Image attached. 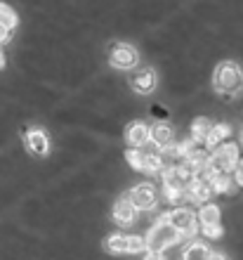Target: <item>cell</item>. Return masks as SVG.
Returning <instances> with one entry per match:
<instances>
[{
  "label": "cell",
  "instance_id": "cell-16",
  "mask_svg": "<svg viewBox=\"0 0 243 260\" xmlns=\"http://www.w3.org/2000/svg\"><path fill=\"white\" fill-rule=\"evenodd\" d=\"M125 158H128V164L135 168V171L144 173V168H147V151L142 149V147H130L128 151H125Z\"/></svg>",
  "mask_w": 243,
  "mask_h": 260
},
{
  "label": "cell",
  "instance_id": "cell-8",
  "mask_svg": "<svg viewBox=\"0 0 243 260\" xmlns=\"http://www.w3.org/2000/svg\"><path fill=\"white\" fill-rule=\"evenodd\" d=\"M156 83V71L149 67H142V69H135L132 74H130V88L135 90L137 95H149V92H154Z\"/></svg>",
  "mask_w": 243,
  "mask_h": 260
},
{
  "label": "cell",
  "instance_id": "cell-14",
  "mask_svg": "<svg viewBox=\"0 0 243 260\" xmlns=\"http://www.w3.org/2000/svg\"><path fill=\"white\" fill-rule=\"evenodd\" d=\"M229 133H231V128L227 123H217L210 128V133H208V137L203 140V144H205L208 149H215L217 144H222V140L229 137Z\"/></svg>",
  "mask_w": 243,
  "mask_h": 260
},
{
  "label": "cell",
  "instance_id": "cell-4",
  "mask_svg": "<svg viewBox=\"0 0 243 260\" xmlns=\"http://www.w3.org/2000/svg\"><path fill=\"white\" fill-rule=\"evenodd\" d=\"M104 248L109 253H142L147 248V241L142 237H132V234H114L104 241Z\"/></svg>",
  "mask_w": 243,
  "mask_h": 260
},
{
  "label": "cell",
  "instance_id": "cell-2",
  "mask_svg": "<svg viewBox=\"0 0 243 260\" xmlns=\"http://www.w3.org/2000/svg\"><path fill=\"white\" fill-rule=\"evenodd\" d=\"M182 239V234L177 232L175 227L168 222V218H161L147 234V248L149 251H165V248L175 246L177 241Z\"/></svg>",
  "mask_w": 243,
  "mask_h": 260
},
{
  "label": "cell",
  "instance_id": "cell-19",
  "mask_svg": "<svg viewBox=\"0 0 243 260\" xmlns=\"http://www.w3.org/2000/svg\"><path fill=\"white\" fill-rule=\"evenodd\" d=\"M210 128H213V123H210L208 118H196L194 123H191V137L198 140V142H203V140L208 137Z\"/></svg>",
  "mask_w": 243,
  "mask_h": 260
},
{
  "label": "cell",
  "instance_id": "cell-13",
  "mask_svg": "<svg viewBox=\"0 0 243 260\" xmlns=\"http://www.w3.org/2000/svg\"><path fill=\"white\" fill-rule=\"evenodd\" d=\"M172 137H175V130L170 128L168 123H156L154 128H151V135H149V140L158 147V149H163V147H168V144H172Z\"/></svg>",
  "mask_w": 243,
  "mask_h": 260
},
{
  "label": "cell",
  "instance_id": "cell-10",
  "mask_svg": "<svg viewBox=\"0 0 243 260\" xmlns=\"http://www.w3.org/2000/svg\"><path fill=\"white\" fill-rule=\"evenodd\" d=\"M210 197H213V187H210V180L194 178L189 185H187V199H191V201H196V204H205Z\"/></svg>",
  "mask_w": 243,
  "mask_h": 260
},
{
  "label": "cell",
  "instance_id": "cell-6",
  "mask_svg": "<svg viewBox=\"0 0 243 260\" xmlns=\"http://www.w3.org/2000/svg\"><path fill=\"white\" fill-rule=\"evenodd\" d=\"M128 199L130 204L135 206L137 211H149V208H154L156 206V189L154 185H149V182H140V185H135L132 189L128 192Z\"/></svg>",
  "mask_w": 243,
  "mask_h": 260
},
{
  "label": "cell",
  "instance_id": "cell-21",
  "mask_svg": "<svg viewBox=\"0 0 243 260\" xmlns=\"http://www.w3.org/2000/svg\"><path fill=\"white\" fill-rule=\"evenodd\" d=\"M201 230L208 239H220L222 237V222L220 225H201Z\"/></svg>",
  "mask_w": 243,
  "mask_h": 260
},
{
  "label": "cell",
  "instance_id": "cell-18",
  "mask_svg": "<svg viewBox=\"0 0 243 260\" xmlns=\"http://www.w3.org/2000/svg\"><path fill=\"white\" fill-rule=\"evenodd\" d=\"M210 187H213V194L231 192V175L229 173H215V175L210 178Z\"/></svg>",
  "mask_w": 243,
  "mask_h": 260
},
{
  "label": "cell",
  "instance_id": "cell-3",
  "mask_svg": "<svg viewBox=\"0 0 243 260\" xmlns=\"http://www.w3.org/2000/svg\"><path fill=\"white\" fill-rule=\"evenodd\" d=\"M238 164V144L236 142H222L217 144L213 154L208 156V166L215 173H229Z\"/></svg>",
  "mask_w": 243,
  "mask_h": 260
},
{
  "label": "cell",
  "instance_id": "cell-23",
  "mask_svg": "<svg viewBox=\"0 0 243 260\" xmlns=\"http://www.w3.org/2000/svg\"><path fill=\"white\" fill-rule=\"evenodd\" d=\"M144 260H165V255H163V251H149Z\"/></svg>",
  "mask_w": 243,
  "mask_h": 260
},
{
  "label": "cell",
  "instance_id": "cell-25",
  "mask_svg": "<svg viewBox=\"0 0 243 260\" xmlns=\"http://www.w3.org/2000/svg\"><path fill=\"white\" fill-rule=\"evenodd\" d=\"M5 67V55H3V50H0V69Z\"/></svg>",
  "mask_w": 243,
  "mask_h": 260
},
{
  "label": "cell",
  "instance_id": "cell-11",
  "mask_svg": "<svg viewBox=\"0 0 243 260\" xmlns=\"http://www.w3.org/2000/svg\"><path fill=\"white\" fill-rule=\"evenodd\" d=\"M135 218H137V208L132 204H130V199L128 197H123V199H118L114 204V220L118 222V225H132L135 222Z\"/></svg>",
  "mask_w": 243,
  "mask_h": 260
},
{
  "label": "cell",
  "instance_id": "cell-20",
  "mask_svg": "<svg viewBox=\"0 0 243 260\" xmlns=\"http://www.w3.org/2000/svg\"><path fill=\"white\" fill-rule=\"evenodd\" d=\"M0 24L5 28H10V31H14V26H17V14H14V10L3 5V3H0Z\"/></svg>",
  "mask_w": 243,
  "mask_h": 260
},
{
  "label": "cell",
  "instance_id": "cell-5",
  "mask_svg": "<svg viewBox=\"0 0 243 260\" xmlns=\"http://www.w3.org/2000/svg\"><path fill=\"white\" fill-rule=\"evenodd\" d=\"M109 59H111V64H114L116 69H135L137 62H140V55H137V50L132 48V45H128V43H116L114 48H111V52H109Z\"/></svg>",
  "mask_w": 243,
  "mask_h": 260
},
{
  "label": "cell",
  "instance_id": "cell-24",
  "mask_svg": "<svg viewBox=\"0 0 243 260\" xmlns=\"http://www.w3.org/2000/svg\"><path fill=\"white\" fill-rule=\"evenodd\" d=\"M208 260H227V255H222V253H215V251H213Z\"/></svg>",
  "mask_w": 243,
  "mask_h": 260
},
{
  "label": "cell",
  "instance_id": "cell-9",
  "mask_svg": "<svg viewBox=\"0 0 243 260\" xmlns=\"http://www.w3.org/2000/svg\"><path fill=\"white\" fill-rule=\"evenodd\" d=\"M26 149L36 156H45L50 151V140H48V133L41 128H33L26 133Z\"/></svg>",
  "mask_w": 243,
  "mask_h": 260
},
{
  "label": "cell",
  "instance_id": "cell-17",
  "mask_svg": "<svg viewBox=\"0 0 243 260\" xmlns=\"http://www.w3.org/2000/svg\"><path fill=\"white\" fill-rule=\"evenodd\" d=\"M196 218L201 225H220V208L215 204H205L201 213H196Z\"/></svg>",
  "mask_w": 243,
  "mask_h": 260
},
{
  "label": "cell",
  "instance_id": "cell-1",
  "mask_svg": "<svg viewBox=\"0 0 243 260\" xmlns=\"http://www.w3.org/2000/svg\"><path fill=\"white\" fill-rule=\"evenodd\" d=\"M213 83H215V90L222 95H238L243 88V71L234 62H222L217 64L213 74Z\"/></svg>",
  "mask_w": 243,
  "mask_h": 260
},
{
  "label": "cell",
  "instance_id": "cell-22",
  "mask_svg": "<svg viewBox=\"0 0 243 260\" xmlns=\"http://www.w3.org/2000/svg\"><path fill=\"white\" fill-rule=\"evenodd\" d=\"M234 180H236V185L243 187V158H238L236 168H234Z\"/></svg>",
  "mask_w": 243,
  "mask_h": 260
},
{
  "label": "cell",
  "instance_id": "cell-7",
  "mask_svg": "<svg viewBox=\"0 0 243 260\" xmlns=\"http://www.w3.org/2000/svg\"><path fill=\"white\" fill-rule=\"evenodd\" d=\"M196 220H198V218H196V213L189 211V208H175V211L168 215V222L175 227L182 237H194Z\"/></svg>",
  "mask_w": 243,
  "mask_h": 260
},
{
  "label": "cell",
  "instance_id": "cell-15",
  "mask_svg": "<svg viewBox=\"0 0 243 260\" xmlns=\"http://www.w3.org/2000/svg\"><path fill=\"white\" fill-rule=\"evenodd\" d=\"M210 253H213V251H210L205 244H201V241H194V244H189V246L184 248L182 260H208Z\"/></svg>",
  "mask_w": 243,
  "mask_h": 260
},
{
  "label": "cell",
  "instance_id": "cell-12",
  "mask_svg": "<svg viewBox=\"0 0 243 260\" xmlns=\"http://www.w3.org/2000/svg\"><path fill=\"white\" fill-rule=\"evenodd\" d=\"M149 135H151V128L142 121H135L130 123L128 130H125V140H128L130 147H142V144L149 142Z\"/></svg>",
  "mask_w": 243,
  "mask_h": 260
}]
</instances>
